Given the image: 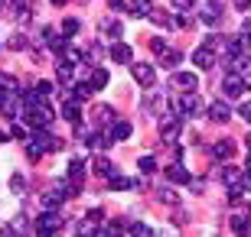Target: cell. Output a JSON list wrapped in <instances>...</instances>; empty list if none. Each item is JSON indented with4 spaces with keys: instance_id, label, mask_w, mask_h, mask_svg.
Instances as JSON below:
<instances>
[{
    "instance_id": "17",
    "label": "cell",
    "mask_w": 251,
    "mask_h": 237,
    "mask_svg": "<svg viewBox=\"0 0 251 237\" xmlns=\"http://www.w3.org/2000/svg\"><path fill=\"white\" fill-rule=\"evenodd\" d=\"M212 153H215V159H225V163H228V159L235 156V143L232 140H219V143L212 146Z\"/></svg>"
},
{
    "instance_id": "29",
    "label": "cell",
    "mask_w": 251,
    "mask_h": 237,
    "mask_svg": "<svg viewBox=\"0 0 251 237\" xmlns=\"http://www.w3.org/2000/svg\"><path fill=\"white\" fill-rule=\"evenodd\" d=\"M101 29L108 33V36H121V23H118V20H104Z\"/></svg>"
},
{
    "instance_id": "23",
    "label": "cell",
    "mask_w": 251,
    "mask_h": 237,
    "mask_svg": "<svg viewBox=\"0 0 251 237\" xmlns=\"http://www.w3.org/2000/svg\"><path fill=\"white\" fill-rule=\"evenodd\" d=\"M88 85H92L95 91H101L104 85H108V72H104V68H95V72H92V78H88Z\"/></svg>"
},
{
    "instance_id": "24",
    "label": "cell",
    "mask_w": 251,
    "mask_h": 237,
    "mask_svg": "<svg viewBox=\"0 0 251 237\" xmlns=\"http://www.w3.org/2000/svg\"><path fill=\"white\" fill-rule=\"evenodd\" d=\"M137 169L144 175H153V172H157V159H153V156H140V159H137Z\"/></svg>"
},
{
    "instance_id": "16",
    "label": "cell",
    "mask_w": 251,
    "mask_h": 237,
    "mask_svg": "<svg viewBox=\"0 0 251 237\" xmlns=\"http://www.w3.org/2000/svg\"><path fill=\"white\" fill-rule=\"evenodd\" d=\"M179 62H183V52H179V49H163V52H160V65L170 68V72H173Z\"/></svg>"
},
{
    "instance_id": "32",
    "label": "cell",
    "mask_w": 251,
    "mask_h": 237,
    "mask_svg": "<svg viewBox=\"0 0 251 237\" xmlns=\"http://www.w3.org/2000/svg\"><path fill=\"white\" fill-rule=\"evenodd\" d=\"M199 0H173V10H179V13H186V10H193Z\"/></svg>"
},
{
    "instance_id": "1",
    "label": "cell",
    "mask_w": 251,
    "mask_h": 237,
    "mask_svg": "<svg viewBox=\"0 0 251 237\" xmlns=\"http://www.w3.org/2000/svg\"><path fill=\"white\" fill-rule=\"evenodd\" d=\"M52 150H62V140L52 137V133H43V127H36V133L26 140V156L29 159H43V153H52Z\"/></svg>"
},
{
    "instance_id": "42",
    "label": "cell",
    "mask_w": 251,
    "mask_h": 237,
    "mask_svg": "<svg viewBox=\"0 0 251 237\" xmlns=\"http://www.w3.org/2000/svg\"><path fill=\"white\" fill-rule=\"evenodd\" d=\"M235 7L238 10H251V0H235Z\"/></svg>"
},
{
    "instance_id": "10",
    "label": "cell",
    "mask_w": 251,
    "mask_h": 237,
    "mask_svg": "<svg viewBox=\"0 0 251 237\" xmlns=\"http://www.w3.org/2000/svg\"><path fill=\"white\" fill-rule=\"evenodd\" d=\"M196 85H199V78L193 72H173V78H170V88H179V91H196Z\"/></svg>"
},
{
    "instance_id": "46",
    "label": "cell",
    "mask_w": 251,
    "mask_h": 237,
    "mask_svg": "<svg viewBox=\"0 0 251 237\" xmlns=\"http://www.w3.org/2000/svg\"><path fill=\"white\" fill-rule=\"evenodd\" d=\"M3 143H7V133H0V146H3Z\"/></svg>"
},
{
    "instance_id": "19",
    "label": "cell",
    "mask_w": 251,
    "mask_h": 237,
    "mask_svg": "<svg viewBox=\"0 0 251 237\" xmlns=\"http://www.w3.org/2000/svg\"><path fill=\"white\" fill-rule=\"evenodd\" d=\"M167 179H170V182H176V185L193 182V179H189V172L183 169V166H170V169H167Z\"/></svg>"
},
{
    "instance_id": "20",
    "label": "cell",
    "mask_w": 251,
    "mask_h": 237,
    "mask_svg": "<svg viewBox=\"0 0 251 237\" xmlns=\"http://www.w3.org/2000/svg\"><path fill=\"white\" fill-rule=\"evenodd\" d=\"M92 91H95V88H92L88 82H75V85H72V94H69V98H75V101H88V98H92Z\"/></svg>"
},
{
    "instance_id": "30",
    "label": "cell",
    "mask_w": 251,
    "mask_h": 237,
    "mask_svg": "<svg viewBox=\"0 0 251 237\" xmlns=\"http://www.w3.org/2000/svg\"><path fill=\"white\" fill-rule=\"evenodd\" d=\"M222 182H228V185L238 182V169H235V166H225L222 169Z\"/></svg>"
},
{
    "instance_id": "15",
    "label": "cell",
    "mask_w": 251,
    "mask_h": 237,
    "mask_svg": "<svg viewBox=\"0 0 251 237\" xmlns=\"http://www.w3.org/2000/svg\"><path fill=\"white\" fill-rule=\"evenodd\" d=\"M209 117H212L215 124H228V117H232V110H228V104H225V101H215L212 108H209Z\"/></svg>"
},
{
    "instance_id": "49",
    "label": "cell",
    "mask_w": 251,
    "mask_h": 237,
    "mask_svg": "<svg viewBox=\"0 0 251 237\" xmlns=\"http://www.w3.org/2000/svg\"><path fill=\"white\" fill-rule=\"evenodd\" d=\"M0 3H3V0H0Z\"/></svg>"
},
{
    "instance_id": "9",
    "label": "cell",
    "mask_w": 251,
    "mask_h": 237,
    "mask_svg": "<svg viewBox=\"0 0 251 237\" xmlns=\"http://www.w3.org/2000/svg\"><path fill=\"white\" fill-rule=\"evenodd\" d=\"M193 65L199 68V72H209V68L215 65V49H209V46H199V49L193 52Z\"/></svg>"
},
{
    "instance_id": "47",
    "label": "cell",
    "mask_w": 251,
    "mask_h": 237,
    "mask_svg": "<svg viewBox=\"0 0 251 237\" xmlns=\"http://www.w3.org/2000/svg\"><path fill=\"white\" fill-rule=\"evenodd\" d=\"M52 3H56V7H62V3H65V0H52Z\"/></svg>"
},
{
    "instance_id": "31",
    "label": "cell",
    "mask_w": 251,
    "mask_h": 237,
    "mask_svg": "<svg viewBox=\"0 0 251 237\" xmlns=\"http://www.w3.org/2000/svg\"><path fill=\"white\" fill-rule=\"evenodd\" d=\"M0 88H3V91H20L13 75H0Z\"/></svg>"
},
{
    "instance_id": "41",
    "label": "cell",
    "mask_w": 251,
    "mask_h": 237,
    "mask_svg": "<svg viewBox=\"0 0 251 237\" xmlns=\"http://www.w3.org/2000/svg\"><path fill=\"white\" fill-rule=\"evenodd\" d=\"M238 114H242V117H245V120H248V124H251V101H245V104H242V110H238Z\"/></svg>"
},
{
    "instance_id": "27",
    "label": "cell",
    "mask_w": 251,
    "mask_h": 237,
    "mask_svg": "<svg viewBox=\"0 0 251 237\" xmlns=\"http://www.w3.org/2000/svg\"><path fill=\"white\" fill-rule=\"evenodd\" d=\"M150 20L160 23V26H173V17L170 13H160V10H150Z\"/></svg>"
},
{
    "instance_id": "7",
    "label": "cell",
    "mask_w": 251,
    "mask_h": 237,
    "mask_svg": "<svg viewBox=\"0 0 251 237\" xmlns=\"http://www.w3.org/2000/svg\"><path fill=\"white\" fill-rule=\"evenodd\" d=\"M134 82H137L140 88H153V82H157L153 65L150 62H134Z\"/></svg>"
},
{
    "instance_id": "40",
    "label": "cell",
    "mask_w": 251,
    "mask_h": 237,
    "mask_svg": "<svg viewBox=\"0 0 251 237\" xmlns=\"http://www.w3.org/2000/svg\"><path fill=\"white\" fill-rule=\"evenodd\" d=\"M23 185H26V182H23V175H13V179H10V189H13V192H23Z\"/></svg>"
},
{
    "instance_id": "8",
    "label": "cell",
    "mask_w": 251,
    "mask_h": 237,
    "mask_svg": "<svg viewBox=\"0 0 251 237\" xmlns=\"http://www.w3.org/2000/svg\"><path fill=\"white\" fill-rule=\"evenodd\" d=\"M0 114L3 117H17L20 114V91H3L0 88Z\"/></svg>"
},
{
    "instance_id": "2",
    "label": "cell",
    "mask_w": 251,
    "mask_h": 237,
    "mask_svg": "<svg viewBox=\"0 0 251 237\" xmlns=\"http://www.w3.org/2000/svg\"><path fill=\"white\" fill-rule=\"evenodd\" d=\"M23 117H26V124H29V127H49L56 114H52V108H49L46 101H39V104L26 108V114H23Z\"/></svg>"
},
{
    "instance_id": "3",
    "label": "cell",
    "mask_w": 251,
    "mask_h": 237,
    "mask_svg": "<svg viewBox=\"0 0 251 237\" xmlns=\"http://www.w3.org/2000/svg\"><path fill=\"white\" fill-rule=\"evenodd\" d=\"M176 137H179V110L173 108L160 117V140H163V143H173Z\"/></svg>"
},
{
    "instance_id": "34",
    "label": "cell",
    "mask_w": 251,
    "mask_h": 237,
    "mask_svg": "<svg viewBox=\"0 0 251 237\" xmlns=\"http://www.w3.org/2000/svg\"><path fill=\"white\" fill-rule=\"evenodd\" d=\"M160 201H167V205H176V192H170V189H160Z\"/></svg>"
},
{
    "instance_id": "38",
    "label": "cell",
    "mask_w": 251,
    "mask_h": 237,
    "mask_svg": "<svg viewBox=\"0 0 251 237\" xmlns=\"http://www.w3.org/2000/svg\"><path fill=\"white\" fill-rule=\"evenodd\" d=\"M150 49H153V52H163V49H167V43H163V39H160V36H153V39H150Z\"/></svg>"
},
{
    "instance_id": "48",
    "label": "cell",
    "mask_w": 251,
    "mask_h": 237,
    "mask_svg": "<svg viewBox=\"0 0 251 237\" xmlns=\"http://www.w3.org/2000/svg\"><path fill=\"white\" fill-rule=\"evenodd\" d=\"M245 143H248V150H251V133H248V140H245Z\"/></svg>"
},
{
    "instance_id": "37",
    "label": "cell",
    "mask_w": 251,
    "mask_h": 237,
    "mask_svg": "<svg viewBox=\"0 0 251 237\" xmlns=\"http://www.w3.org/2000/svg\"><path fill=\"white\" fill-rule=\"evenodd\" d=\"M10 137H13V140H23V143H26V130L20 127V124H13V127H10Z\"/></svg>"
},
{
    "instance_id": "33",
    "label": "cell",
    "mask_w": 251,
    "mask_h": 237,
    "mask_svg": "<svg viewBox=\"0 0 251 237\" xmlns=\"http://www.w3.org/2000/svg\"><path fill=\"white\" fill-rule=\"evenodd\" d=\"M130 234H137V237H144V234H150V228H147V224H144V221H134V224H130Z\"/></svg>"
},
{
    "instance_id": "22",
    "label": "cell",
    "mask_w": 251,
    "mask_h": 237,
    "mask_svg": "<svg viewBox=\"0 0 251 237\" xmlns=\"http://www.w3.org/2000/svg\"><path fill=\"white\" fill-rule=\"evenodd\" d=\"M114 120V110L108 108V104H98V108H95V124H98V127H101V124H111Z\"/></svg>"
},
{
    "instance_id": "11",
    "label": "cell",
    "mask_w": 251,
    "mask_h": 237,
    "mask_svg": "<svg viewBox=\"0 0 251 237\" xmlns=\"http://www.w3.org/2000/svg\"><path fill=\"white\" fill-rule=\"evenodd\" d=\"M199 20H202L205 26H215V23L222 20V0H212L209 7H202L199 10Z\"/></svg>"
},
{
    "instance_id": "35",
    "label": "cell",
    "mask_w": 251,
    "mask_h": 237,
    "mask_svg": "<svg viewBox=\"0 0 251 237\" xmlns=\"http://www.w3.org/2000/svg\"><path fill=\"white\" fill-rule=\"evenodd\" d=\"M23 46H26V39H23V36H10L7 39V49H13V52H17V49H23Z\"/></svg>"
},
{
    "instance_id": "13",
    "label": "cell",
    "mask_w": 251,
    "mask_h": 237,
    "mask_svg": "<svg viewBox=\"0 0 251 237\" xmlns=\"http://www.w3.org/2000/svg\"><path fill=\"white\" fill-rule=\"evenodd\" d=\"M62 117L72 124V127H78L82 124V110H78V101L75 98H65V104H62Z\"/></svg>"
},
{
    "instance_id": "5",
    "label": "cell",
    "mask_w": 251,
    "mask_h": 237,
    "mask_svg": "<svg viewBox=\"0 0 251 237\" xmlns=\"http://www.w3.org/2000/svg\"><path fill=\"white\" fill-rule=\"evenodd\" d=\"M36 231L39 234H59V231H62V215L52 211V208H43V215H39V221H36Z\"/></svg>"
},
{
    "instance_id": "12",
    "label": "cell",
    "mask_w": 251,
    "mask_h": 237,
    "mask_svg": "<svg viewBox=\"0 0 251 237\" xmlns=\"http://www.w3.org/2000/svg\"><path fill=\"white\" fill-rule=\"evenodd\" d=\"M69 198V195H65V189H49V192H43V208H52V211H59L62 208V201Z\"/></svg>"
},
{
    "instance_id": "4",
    "label": "cell",
    "mask_w": 251,
    "mask_h": 237,
    "mask_svg": "<svg viewBox=\"0 0 251 237\" xmlns=\"http://www.w3.org/2000/svg\"><path fill=\"white\" fill-rule=\"evenodd\" d=\"M176 110L179 114H189V117H199V114L205 110V104H202V98H199L196 91H183L179 101H176Z\"/></svg>"
},
{
    "instance_id": "14",
    "label": "cell",
    "mask_w": 251,
    "mask_h": 237,
    "mask_svg": "<svg viewBox=\"0 0 251 237\" xmlns=\"http://www.w3.org/2000/svg\"><path fill=\"white\" fill-rule=\"evenodd\" d=\"M130 137V124L127 120H111V127H108V140L118 143V140H127Z\"/></svg>"
},
{
    "instance_id": "26",
    "label": "cell",
    "mask_w": 251,
    "mask_h": 237,
    "mask_svg": "<svg viewBox=\"0 0 251 237\" xmlns=\"http://www.w3.org/2000/svg\"><path fill=\"white\" fill-rule=\"evenodd\" d=\"M59 82L72 85V62H59Z\"/></svg>"
},
{
    "instance_id": "43",
    "label": "cell",
    "mask_w": 251,
    "mask_h": 237,
    "mask_svg": "<svg viewBox=\"0 0 251 237\" xmlns=\"http://www.w3.org/2000/svg\"><path fill=\"white\" fill-rule=\"evenodd\" d=\"M242 33H251V17H245V20H242Z\"/></svg>"
},
{
    "instance_id": "39",
    "label": "cell",
    "mask_w": 251,
    "mask_h": 237,
    "mask_svg": "<svg viewBox=\"0 0 251 237\" xmlns=\"http://www.w3.org/2000/svg\"><path fill=\"white\" fill-rule=\"evenodd\" d=\"M62 33H78V20H65V23H62Z\"/></svg>"
},
{
    "instance_id": "36",
    "label": "cell",
    "mask_w": 251,
    "mask_h": 237,
    "mask_svg": "<svg viewBox=\"0 0 251 237\" xmlns=\"http://www.w3.org/2000/svg\"><path fill=\"white\" fill-rule=\"evenodd\" d=\"M36 91L43 94V98H49V94L56 91V88H52V82H36Z\"/></svg>"
},
{
    "instance_id": "28",
    "label": "cell",
    "mask_w": 251,
    "mask_h": 237,
    "mask_svg": "<svg viewBox=\"0 0 251 237\" xmlns=\"http://www.w3.org/2000/svg\"><path fill=\"white\" fill-rule=\"evenodd\" d=\"M232 231H238V234H248V218H245V215H235V218H232Z\"/></svg>"
},
{
    "instance_id": "6",
    "label": "cell",
    "mask_w": 251,
    "mask_h": 237,
    "mask_svg": "<svg viewBox=\"0 0 251 237\" xmlns=\"http://www.w3.org/2000/svg\"><path fill=\"white\" fill-rule=\"evenodd\" d=\"M245 85H248V82H245L238 72H228V75L222 78V94H225V98H242Z\"/></svg>"
},
{
    "instance_id": "44",
    "label": "cell",
    "mask_w": 251,
    "mask_h": 237,
    "mask_svg": "<svg viewBox=\"0 0 251 237\" xmlns=\"http://www.w3.org/2000/svg\"><path fill=\"white\" fill-rule=\"evenodd\" d=\"M108 7H114V10H121V7H124V0H108Z\"/></svg>"
},
{
    "instance_id": "45",
    "label": "cell",
    "mask_w": 251,
    "mask_h": 237,
    "mask_svg": "<svg viewBox=\"0 0 251 237\" xmlns=\"http://www.w3.org/2000/svg\"><path fill=\"white\" fill-rule=\"evenodd\" d=\"M245 169H248V172H251V150H248V163H245Z\"/></svg>"
},
{
    "instance_id": "18",
    "label": "cell",
    "mask_w": 251,
    "mask_h": 237,
    "mask_svg": "<svg viewBox=\"0 0 251 237\" xmlns=\"http://www.w3.org/2000/svg\"><path fill=\"white\" fill-rule=\"evenodd\" d=\"M150 10H153V7H150V0H130V3H127L130 17H150Z\"/></svg>"
},
{
    "instance_id": "21",
    "label": "cell",
    "mask_w": 251,
    "mask_h": 237,
    "mask_svg": "<svg viewBox=\"0 0 251 237\" xmlns=\"http://www.w3.org/2000/svg\"><path fill=\"white\" fill-rule=\"evenodd\" d=\"M111 59L114 62H130V46L127 43H114L111 46Z\"/></svg>"
},
{
    "instance_id": "25",
    "label": "cell",
    "mask_w": 251,
    "mask_h": 237,
    "mask_svg": "<svg viewBox=\"0 0 251 237\" xmlns=\"http://www.w3.org/2000/svg\"><path fill=\"white\" fill-rule=\"evenodd\" d=\"M111 172H114L111 159H104V156H98V159H95V175H104V179H108Z\"/></svg>"
}]
</instances>
